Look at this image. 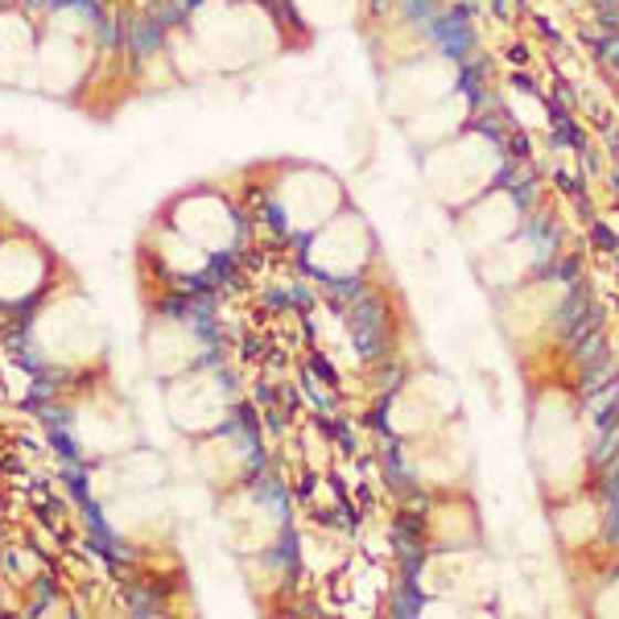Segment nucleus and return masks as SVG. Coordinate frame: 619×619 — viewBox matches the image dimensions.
<instances>
[{
  "instance_id": "f257e3e1",
  "label": "nucleus",
  "mask_w": 619,
  "mask_h": 619,
  "mask_svg": "<svg viewBox=\"0 0 619 619\" xmlns=\"http://www.w3.org/2000/svg\"><path fill=\"white\" fill-rule=\"evenodd\" d=\"M195 46H199L207 66L240 71L248 62L273 54L277 30L273 21L252 9V4H207L195 17Z\"/></svg>"
},
{
  "instance_id": "f03ea898",
  "label": "nucleus",
  "mask_w": 619,
  "mask_h": 619,
  "mask_svg": "<svg viewBox=\"0 0 619 619\" xmlns=\"http://www.w3.org/2000/svg\"><path fill=\"white\" fill-rule=\"evenodd\" d=\"M495 174H500V154H495L492 140L480 137V133L442 140V149L430 154V161H426V182L450 207L480 199Z\"/></svg>"
},
{
  "instance_id": "7ed1b4c3",
  "label": "nucleus",
  "mask_w": 619,
  "mask_h": 619,
  "mask_svg": "<svg viewBox=\"0 0 619 619\" xmlns=\"http://www.w3.org/2000/svg\"><path fill=\"white\" fill-rule=\"evenodd\" d=\"M38 347L59 364H87L104 347V323L87 297H59L33 326Z\"/></svg>"
},
{
  "instance_id": "20e7f679",
  "label": "nucleus",
  "mask_w": 619,
  "mask_h": 619,
  "mask_svg": "<svg viewBox=\"0 0 619 619\" xmlns=\"http://www.w3.org/2000/svg\"><path fill=\"white\" fill-rule=\"evenodd\" d=\"M277 207L297 232H318L326 219L339 216L343 186L323 170H294L277 186Z\"/></svg>"
},
{
  "instance_id": "39448f33",
  "label": "nucleus",
  "mask_w": 619,
  "mask_h": 619,
  "mask_svg": "<svg viewBox=\"0 0 619 619\" xmlns=\"http://www.w3.org/2000/svg\"><path fill=\"white\" fill-rule=\"evenodd\" d=\"M166 409L178 430L211 433L228 413V392L216 371H182V376H174L170 392H166Z\"/></svg>"
},
{
  "instance_id": "423d86ee",
  "label": "nucleus",
  "mask_w": 619,
  "mask_h": 619,
  "mask_svg": "<svg viewBox=\"0 0 619 619\" xmlns=\"http://www.w3.org/2000/svg\"><path fill=\"white\" fill-rule=\"evenodd\" d=\"M368 252H371V235H368V228H364V219L335 216L314 232L310 264L331 273V277H352V273L364 269Z\"/></svg>"
},
{
  "instance_id": "0eeeda50",
  "label": "nucleus",
  "mask_w": 619,
  "mask_h": 619,
  "mask_svg": "<svg viewBox=\"0 0 619 619\" xmlns=\"http://www.w3.org/2000/svg\"><path fill=\"white\" fill-rule=\"evenodd\" d=\"M454 92V71H450L447 62L438 59H426V62H413V66H405L397 75L388 78V92H385V104L392 116H418L421 108H430L438 104L442 95Z\"/></svg>"
},
{
  "instance_id": "6e6552de",
  "label": "nucleus",
  "mask_w": 619,
  "mask_h": 619,
  "mask_svg": "<svg viewBox=\"0 0 619 619\" xmlns=\"http://www.w3.org/2000/svg\"><path fill=\"white\" fill-rule=\"evenodd\" d=\"M450 413H454V388L447 380H438V376H421L392 401L388 426L397 433H430Z\"/></svg>"
},
{
  "instance_id": "1a4fd4ad",
  "label": "nucleus",
  "mask_w": 619,
  "mask_h": 619,
  "mask_svg": "<svg viewBox=\"0 0 619 619\" xmlns=\"http://www.w3.org/2000/svg\"><path fill=\"white\" fill-rule=\"evenodd\" d=\"M170 228L182 232L186 240H195L207 252H223L235 240V219L232 207L216 195H186L170 211Z\"/></svg>"
},
{
  "instance_id": "9d476101",
  "label": "nucleus",
  "mask_w": 619,
  "mask_h": 619,
  "mask_svg": "<svg viewBox=\"0 0 619 619\" xmlns=\"http://www.w3.org/2000/svg\"><path fill=\"white\" fill-rule=\"evenodd\" d=\"M46 252L25 235L0 240V302H25L46 285Z\"/></svg>"
},
{
  "instance_id": "9b49d317",
  "label": "nucleus",
  "mask_w": 619,
  "mask_h": 619,
  "mask_svg": "<svg viewBox=\"0 0 619 619\" xmlns=\"http://www.w3.org/2000/svg\"><path fill=\"white\" fill-rule=\"evenodd\" d=\"M83 71H87V54H83V46H78L71 33H50L46 42L38 46V54H33V66L30 75L46 87V92H71L78 78H83Z\"/></svg>"
},
{
  "instance_id": "f8f14e48",
  "label": "nucleus",
  "mask_w": 619,
  "mask_h": 619,
  "mask_svg": "<svg viewBox=\"0 0 619 619\" xmlns=\"http://www.w3.org/2000/svg\"><path fill=\"white\" fill-rule=\"evenodd\" d=\"M512 232H516V202H512V195H500V190L475 202L459 223V235H463V244L471 252H487V248L504 244Z\"/></svg>"
},
{
  "instance_id": "ddd939ff",
  "label": "nucleus",
  "mask_w": 619,
  "mask_h": 619,
  "mask_svg": "<svg viewBox=\"0 0 619 619\" xmlns=\"http://www.w3.org/2000/svg\"><path fill=\"white\" fill-rule=\"evenodd\" d=\"M537 454H542V466L549 480H557L566 487V480L578 466V442H574V421L566 418V409H545L542 421H537Z\"/></svg>"
},
{
  "instance_id": "4468645a",
  "label": "nucleus",
  "mask_w": 619,
  "mask_h": 619,
  "mask_svg": "<svg viewBox=\"0 0 619 619\" xmlns=\"http://www.w3.org/2000/svg\"><path fill=\"white\" fill-rule=\"evenodd\" d=\"M466 112H471L466 95L450 92V95H442L438 104L421 108L418 116H409V120H405V133H409L413 145H442V140H450L459 128H463Z\"/></svg>"
},
{
  "instance_id": "2eb2a0df",
  "label": "nucleus",
  "mask_w": 619,
  "mask_h": 619,
  "mask_svg": "<svg viewBox=\"0 0 619 619\" xmlns=\"http://www.w3.org/2000/svg\"><path fill=\"white\" fill-rule=\"evenodd\" d=\"M199 359V339L182 323H157L149 331V364L157 376H182Z\"/></svg>"
},
{
  "instance_id": "dca6fc26",
  "label": "nucleus",
  "mask_w": 619,
  "mask_h": 619,
  "mask_svg": "<svg viewBox=\"0 0 619 619\" xmlns=\"http://www.w3.org/2000/svg\"><path fill=\"white\" fill-rule=\"evenodd\" d=\"M78 438L83 447H92V454H124V447L133 442V421L116 405H95L78 426Z\"/></svg>"
},
{
  "instance_id": "f3484780",
  "label": "nucleus",
  "mask_w": 619,
  "mask_h": 619,
  "mask_svg": "<svg viewBox=\"0 0 619 619\" xmlns=\"http://www.w3.org/2000/svg\"><path fill=\"white\" fill-rule=\"evenodd\" d=\"M33 30L25 17L4 13L0 17V83H17V78L30 75L33 66Z\"/></svg>"
},
{
  "instance_id": "a211bd4d",
  "label": "nucleus",
  "mask_w": 619,
  "mask_h": 619,
  "mask_svg": "<svg viewBox=\"0 0 619 619\" xmlns=\"http://www.w3.org/2000/svg\"><path fill=\"white\" fill-rule=\"evenodd\" d=\"M475 566H480L475 557L454 549V554L438 557L430 570H426V587L438 590V595H450V599H454V595H466V590L475 587V578H471Z\"/></svg>"
},
{
  "instance_id": "6ab92c4d",
  "label": "nucleus",
  "mask_w": 619,
  "mask_h": 619,
  "mask_svg": "<svg viewBox=\"0 0 619 619\" xmlns=\"http://www.w3.org/2000/svg\"><path fill=\"white\" fill-rule=\"evenodd\" d=\"M528 264H533V248L528 244H521V248L495 244V248H487V261L480 264V273L492 281V285H516Z\"/></svg>"
},
{
  "instance_id": "aec40b11",
  "label": "nucleus",
  "mask_w": 619,
  "mask_h": 619,
  "mask_svg": "<svg viewBox=\"0 0 619 619\" xmlns=\"http://www.w3.org/2000/svg\"><path fill=\"white\" fill-rule=\"evenodd\" d=\"M161 261L170 264V269H178V273H199L202 264H207V248H199L195 240H186L182 232H166L161 235Z\"/></svg>"
},
{
  "instance_id": "412c9836",
  "label": "nucleus",
  "mask_w": 619,
  "mask_h": 619,
  "mask_svg": "<svg viewBox=\"0 0 619 619\" xmlns=\"http://www.w3.org/2000/svg\"><path fill=\"white\" fill-rule=\"evenodd\" d=\"M297 9L314 25H339L356 13V0H297Z\"/></svg>"
},
{
  "instance_id": "4be33fe9",
  "label": "nucleus",
  "mask_w": 619,
  "mask_h": 619,
  "mask_svg": "<svg viewBox=\"0 0 619 619\" xmlns=\"http://www.w3.org/2000/svg\"><path fill=\"white\" fill-rule=\"evenodd\" d=\"M557 525H562V533H566V542H587L599 521H595V508H590V504H578V508L562 512Z\"/></svg>"
},
{
  "instance_id": "5701e85b",
  "label": "nucleus",
  "mask_w": 619,
  "mask_h": 619,
  "mask_svg": "<svg viewBox=\"0 0 619 619\" xmlns=\"http://www.w3.org/2000/svg\"><path fill=\"white\" fill-rule=\"evenodd\" d=\"M599 611H604V616H619V583H611V587L599 595Z\"/></svg>"
}]
</instances>
